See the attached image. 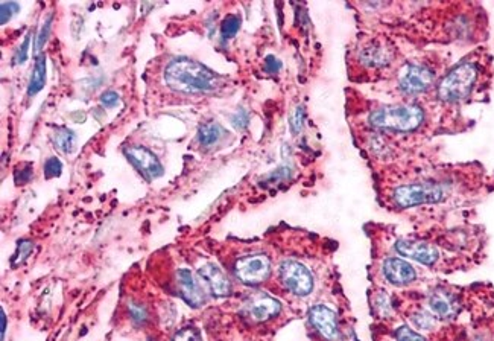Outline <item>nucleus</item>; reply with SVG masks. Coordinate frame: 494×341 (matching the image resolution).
I'll list each match as a JSON object with an SVG mask.
<instances>
[{"label": "nucleus", "mask_w": 494, "mask_h": 341, "mask_svg": "<svg viewBox=\"0 0 494 341\" xmlns=\"http://www.w3.org/2000/svg\"><path fill=\"white\" fill-rule=\"evenodd\" d=\"M198 276L201 279L203 285L212 292L216 297H225L230 294L232 285L228 279L225 278V274L216 267L215 264H205L201 268L198 270Z\"/></svg>", "instance_id": "10"}, {"label": "nucleus", "mask_w": 494, "mask_h": 341, "mask_svg": "<svg viewBox=\"0 0 494 341\" xmlns=\"http://www.w3.org/2000/svg\"><path fill=\"white\" fill-rule=\"evenodd\" d=\"M174 341H201V338H199V334L194 328H186L183 330H179V333L175 335Z\"/></svg>", "instance_id": "28"}, {"label": "nucleus", "mask_w": 494, "mask_h": 341, "mask_svg": "<svg viewBox=\"0 0 494 341\" xmlns=\"http://www.w3.org/2000/svg\"><path fill=\"white\" fill-rule=\"evenodd\" d=\"M280 312V303L268 296H262L248 305V316L254 321H266Z\"/></svg>", "instance_id": "14"}, {"label": "nucleus", "mask_w": 494, "mask_h": 341, "mask_svg": "<svg viewBox=\"0 0 494 341\" xmlns=\"http://www.w3.org/2000/svg\"><path fill=\"white\" fill-rule=\"evenodd\" d=\"M222 136H224L222 127L220 124H215V122H210V124H205L199 128V142H201V145L204 147L216 145Z\"/></svg>", "instance_id": "18"}, {"label": "nucleus", "mask_w": 494, "mask_h": 341, "mask_svg": "<svg viewBox=\"0 0 494 341\" xmlns=\"http://www.w3.org/2000/svg\"><path fill=\"white\" fill-rule=\"evenodd\" d=\"M53 139H55V145L58 147V149H61L63 153H70L75 147V140H76L73 131L69 128L56 130Z\"/></svg>", "instance_id": "19"}, {"label": "nucleus", "mask_w": 494, "mask_h": 341, "mask_svg": "<svg viewBox=\"0 0 494 341\" xmlns=\"http://www.w3.org/2000/svg\"><path fill=\"white\" fill-rule=\"evenodd\" d=\"M395 338L397 341H426L424 337L418 335L417 333H414L412 329H410L407 326H400L395 330Z\"/></svg>", "instance_id": "22"}, {"label": "nucleus", "mask_w": 494, "mask_h": 341, "mask_svg": "<svg viewBox=\"0 0 494 341\" xmlns=\"http://www.w3.org/2000/svg\"><path fill=\"white\" fill-rule=\"evenodd\" d=\"M20 170V169H18ZM32 178V168L26 166V169H22L20 173H15V182L17 185H25Z\"/></svg>", "instance_id": "34"}, {"label": "nucleus", "mask_w": 494, "mask_h": 341, "mask_svg": "<svg viewBox=\"0 0 494 341\" xmlns=\"http://www.w3.org/2000/svg\"><path fill=\"white\" fill-rule=\"evenodd\" d=\"M248 122H250V116H248V113H246V110H243V108H241L239 111L236 113V115L232 116V124L236 130L246 128Z\"/></svg>", "instance_id": "26"}, {"label": "nucleus", "mask_w": 494, "mask_h": 341, "mask_svg": "<svg viewBox=\"0 0 494 341\" xmlns=\"http://www.w3.org/2000/svg\"><path fill=\"white\" fill-rule=\"evenodd\" d=\"M51 23H52V17L47 18L44 26H43V30H42V32H40V35H38L37 46H35V47H37V51H40L42 47H43V44L47 42V37H49V32H51Z\"/></svg>", "instance_id": "32"}, {"label": "nucleus", "mask_w": 494, "mask_h": 341, "mask_svg": "<svg viewBox=\"0 0 494 341\" xmlns=\"http://www.w3.org/2000/svg\"><path fill=\"white\" fill-rule=\"evenodd\" d=\"M30 42H31V34H27V35L25 37L23 44H22L20 47H18V51H17V54H15V58H14L15 64H23V63L26 61V58H27V49H30Z\"/></svg>", "instance_id": "27"}, {"label": "nucleus", "mask_w": 494, "mask_h": 341, "mask_svg": "<svg viewBox=\"0 0 494 341\" xmlns=\"http://www.w3.org/2000/svg\"><path fill=\"white\" fill-rule=\"evenodd\" d=\"M281 68V63L275 58L274 55H270V56H266V60H265V70L268 72V73H277Z\"/></svg>", "instance_id": "33"}, {"label": "nucleus", "mask_w": 494, "mask_h": 341, "mask_svg": "<svg viewBox=\"0 0 494 341\" xmlns=\"http://www.w3.org/2000/svg\"><path fill=\"white\" fill-rule=\"evenodd\" d=\"M101 102H102V106L103 107H116L118 104H119V94L116 92H106V93H102V97H101Z\"/></svg>", "instance_id": "30"}, {"label": "nucleus", "mask_w": 494, "mask_h": 341, "mask_svg": "<svg viewBox=\"0 0 494 341\" xmlns=\"http://www.w3.org/2000/svg\"><path fill=\"white\" fill-rule=\"evenodd\" d=\"M0 321H2V341H4L6 334V316L4 309H0Z\"/></svg>", "instance_id": "35"}, {"label": "nucleus", "mask_w": 494, "mask_h": 341, "mask_svg": "<svg viewBox=\"0 0 494 341\" xmlns=\"http://www.w3.org/2000/svg\"><path fill=\"white\" fill-rule=\"evenodd\" d=\"M46 84V56L40 55L37 58L35 68L32 72V77L30 80V87H27V94L34 97L38 92H40Z\"/></svg>", "instance_id": "17"}, {"label": "nucleus", "mask_w": 494, "mask_h": 341, "mask_svg": "<svg viewBox=\"0 0 494 341\" xmlns=\"http://www.w3.org/2000/svg\"><path fill=\"white\" fill-rule=\"evenodd\" d=\"M414 320V323L417 328H420V329H432L435 326V320L433 317H431L427 312H418V314H415L412 317Z\"/></svg>", "instance_id": "25"}, {"label": "nucleus", "mask_w": 494, "mask_h": 341, "mask_svg": "<svg viewBox=\"0 0 494 341\" xmlns=\"http://www.w3.org/2000/svg\"><path fill=\"white\" fill-rule=\"evenodd\" d=\"M395 249L400 254L412 258L414 261H418L424 265H433L440 258L438 250H436L433 245L426 242L402 240L395 244Z\"/></svg>", "instance_id": "11"}, {"label": "nucleus", "mask_w": 494, "mask_h": 341, "mask_svg": "<svg viewBox=\"0 0 494 341\" xmlns=\"http://www.w3.org/2000/svg\"><path fill=\"white\" fill-rule=\"evenodd\" d=\"M61 170H63V165L58 159L52 157L44 163V174L47 178L58 177L61 174Z\"/></svg>", "instance_id": "24"}, {"label": "nucleus", "mask_w": 494, "mask_h": 341, "mask_svg": "<svg viewBox=\"0 0 494 341\" xmlns=\"http://www.w3.org/2000/svg\"><path fill=\"white\" fill-rule=\"evenodd\" d=\"M309 317L312 325L317 328V330L322 337L330 341H336L339 338L336 314L330 308L324 305L313 306L309 312Z\"/></svg>", "instance_id": "9"}, {"label": "nucleus", "mask_w": 494, "mask_h": 341, "mask_svg": "<svg viewBox=\"0 0 494 341\" xmlns=\"http://www.w3.org/2000/svg\"><path fill=\"white\" fill-rule=\"evenodd\" d=\"M18 9H20V5L15 4V2H5L2 4V8H0V14H2V18H0V23L2 25H6L9 20H11V17L18 13Z\"/></svg>", "instance_id": "23"}, {"label": "nucleus", "mask_w": 494, "mask_h": 341, "mask_svg": "<svg viewBox=\"0 0 494 341\" xmlns=\"http://www.w3.org/2000/svg\"><path fill=\"white\" fill-rule=\"evenodd\" d=\"M280 278L284 287L297 296H309L313 290L310 271L297 261H284L280 265Z\"/></svg>", "instance_id": "6"}, {"label": "nucleus", "mask_w": 494, "mask_h": 341, "mask_svg": "<svg viewBox=\"0 0 494 341\" xmlns=\"http://www.w3.org/2000/svg\"><path fill=\"white\" fill-rule=\"evenodd\" d=\"M384 274L389 283L397 287L407 285L415 280V270L412 265L398 258H391L385 262Z\"/></svg>", "instance_id": "12"}, {"label": "nucleus", "mask_w": 494, "mask_h": 341, "mask_svg": "<svg viewBox=\"0 0 494 341\" xmlns=\"http://www.w3.org/2000/svg\"><path fill=\"white\" fill-rule=\"evenodd\" d=\"M389 58H391V55H389L388 47L379 43H373L372 46L365 47V49L360 52V60H362V63H365L367 66H373V68H380V66L386 64Z\"/></svg>", "instance_id": "16"}, {"label": "nucleus", "mask_w": 494, "mask_h": 341, "mask_svg": "<svg viewBox=\"0 0 494 341\" xmlns=\"http://www.w3.org/2000/svg\"><path fill=\"white\" fill-rule=\"evenodd\" d=\"M429 305L435 314L443 318L453 317L456 314V311H458V303H456L455 297L449 294V292H444V291L433 292L429 300Z\"/></svg>", "instance_id": "15"}, {"label": "nucleus", "mask_w": 494, "mask_h": 341, "mask_svg": "<svg viewBox=\"0 0 494 341\" xmlns=\"http://www.w3.org/2000/svg\"><path fill=\"white\" fill-rule=\"evenodd\" d=\"M443 187L435 183L405 185L395 189L394 200L400 207H414L424 203H436L443 200Z\"/></svg>", "instance_id": "4"}, {"label": "nucleus", "mask_w": 494, "mask_h": 341, "mask_svg": "<svg viewBox=\"0 0 494 341\" xmlns=\"http://www.w3.org/2000/svg\"><path fill=\"white\" fill-rule=\"evenodd\" d=\"M478 80V68L473 63H462L445 77L440 87H438V97L443 101H461L467 98L474 82Z\"/></svg>", "instance_id": "3"}, {"label": "nucleus", "mask_w": 494, "mask_h": 341, "mask_svg": "<svg viewBox=\"0 0 494 341\" xmlns=\"http://www.w3.org/2000/svg\"><path fill=\"white\" fill-rule=\"evenodd\" d=\"M423 111L415 106H395L386 107L372 113L369 124L376 128L394 131H412L422 125Z\"/></svg>", "instance_id": "2"}, {"label": "nucleus", "mask_w": 494, "mask_h": 341, "mask_svg": "<svg viewBox=\"0 0 494 341\" xmlns=\"http://www.w3.org/2000/svg\"><path fill=\"white\" fill-rule=\"evenodd\" d=\"M32 250H34V244L31 241L18 242V247H17V253H15V258L13 261V265L22 264L27 258V256L31 254Z\"/></svg>", "instance_id": "21"}, {"label": "nucleus", "mask_w": 494, "mask_h": 341, "mask_svg": "<svg viewBox=\"0 0 494 341\" xmlns=\"http://www.w3.org/2000/svg\"><path fill=\"white\" fill-rule=\"evenodd\" d=\"M303 120H304V110L303 107H297V110L293 111V115L291 118V128L293 132H298L303 128Z\"/></svg>", "instance_id": "29"}, {"label": "nucleus", "mask_w": 494, "mask_h": 341, "mask_svg": "<svg viewBox=\"0 0 494 341\" xmlns=\"http://www.w3.org/2000/svg\"><path fill=\"white\" fill-rule=\"evenodd\" d=\"M129 312H131L132 320H134L136 323H144V321L146 320V311L144 306H139V305H134V303H131Z\"/></svg>", "instance_id": "31"}, {"label": "nucleus", "mask_w": 494, "mask_h": 341, "mask_svg": "<svg viewBox=\"0 0 494 341\" xmlns=\"http://www.w3.org/2000/svg\"><path fill=\"white\" fill-rule=\"evenodd\" d=\"M433 82V73L420 64H406L398 77V87L407 94L423 93Z\"/></svg>", "instance_id": "7"}, {"label": "nucleus", "mask_w": 494, "mask_h": 341, "mask_svg": "<svg viewBox=\"0 0 494 341\" xmlns=\"http://www.w3.org/2000/svg\"><path fill=\"white\" fill-rule=\"evenodd\" d=\"M165 82L175 92L204 93L212 92L220 85V77L194 60L177 58L167 64Z\"/></svg>", "instance_id": "1"}, {"label": "nucleus", "mask_w": 494, "mask_h": 341, "mask_svg": "<svg viewBox=\"0 0 494 341\" xmlns=\"http://www.w3.org/2000/svg\"><path fill=\"white\" fill-rule=\"evenodd\" d=\"M241 27V17L239 16H227L225 20L222 22V27H221V35L224 40H230L237 34Z\"/></svg>", "instance_id": "20"}, {"label": "nucleus", "mask_w": 494, "mask_h": 341, "mask_svg": "<svg viewBox=\"0 0 494 341\" xmlns=\"http://www.w3.org/2000/svg\"><path fill=\"white\" fill-rule=\"evenodd\" d=\"M177 285L179 291H182L183 299L189 303V305L198 308L205 302L203 288L199 287L198 280L194 278V274L189 270H179L177 273Z\"/></svg>", "instance_id": "13"}, {"label": "nucleus", "mask_w": 494, "mask_h": 341, "mask_svg": "<svg viewBox=\"0 0 494 341\" xmlns=\"http://www.w3.org/2000/svg\"><path fill=\"white\" fill-rule=\"evenodd\" d=\"M234 273L237 279L245 285H259L268 279L271 273V262L265 254L243 256L234 265Z\"/></svg>", "instance_id": "5"}, {"label": "nucleus", "mask_w": 494, "mask_h": 341, "mask_svg": "<svg viewBox=\"0 0 494 341\" xmlns=\"http://www.w3.org/2000/svg\"><path fill=\"white\" fill-rule=\"evenodd\" d=\"M123 153L146 180H154L163 175V166H161L160 160L148 148L134 145L123 149Z\"/></svg>", "instance_id": "8"}]
</instances>
